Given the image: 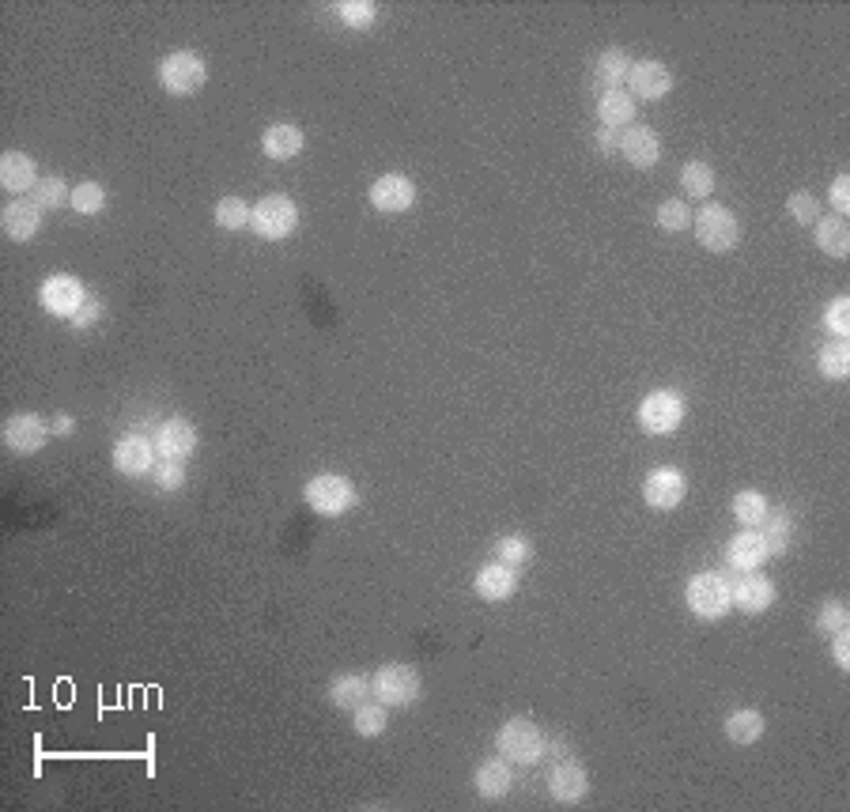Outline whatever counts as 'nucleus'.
Listing matches in <instances>:
<instances>
[{
  "label": "nucleus",
  "mask_w": 850,
  "mask_h": 812,
  "mask_svg": "<svg viewBox=\"0 0 850 812\" xmlns=\"http://www.w3.org/2000/svg\"><path fill=\"white\" fill-rule=\"evenodd\" d=\"M635 99H631L628 91H601V99H597V118L601 125H609V129H620V125H635Z\"/></svg>",
  "instance_id": "393cba45"
},
{
  "label": "nucleus",
  "mask_w": 850,
  "mask_h": 812,
  "mask_svg": "<svg viewBox=\"0 0 850 812\" xmlns=\"http://www.w3.org/2000/svg\"><path fill=\"white\" fill-rule=\"evenodd\" d=\"M416 201V186L405 174H382L371 186V204L378 212H405Z\"/></svg>",
  "instance_id": "f3484780"
},
{
  "label": "nucleus",
  "mask_w": 850,
  "mask_h": 812,
  "mask_svg": "<svg viewBox=\"0 0 850 812\" xmlns=\"http://www.w3.org/2000/svg\"><path fill=\"white\" fill-rule=\"evenodd\" d=\"M597 148H601L605 155L620 152V133L609 129V125H601V129H597Z\"/></svg>",
  "instance_id": "09e8293b"
},
{
  "label": "nucleus",
  "mask_w": 850,
  "mask_h": 812,
  "mask_svg": "<svg viewBox=\"0 0 850 812\" xmlns=\"http://www.w3.org/2000/svg\"><path fill=\"white\" fill-rule=\"evenodd\" d=\"M0 186L8 193H34L38 174H34V159L23 152H4L0 155Z\"/></svg>",
  "instance_id": "aec40b11"
},
{
  "label": "nucleus",
  "mask_w": 850,
  "mask_h": 812,
  "mask_svg": "<svg viewBox=\"0 0 850 812\" xmlns=\"http://www.w3.org/2000/svg\"><path fill=\"white\" fill-rule=\"evenodd\" d=\"M99 318H102V303H99V299H87V303L80 306V310H76L68 322L76 325V329H87V325H95Z\"/></svg>",
  "instance_id": "49530a36"
},
{
  "label": "nucleus",
  "mask_w": 850,
  "mask_h": 812,
  "mask_svg": "<svg viewBox=\"0 0 850 812\" xmlns=\"http://www.w3.org/2000/svg\"><path fill=\"white\" fill-rule=\"evenodd\" d=\"M850 624V609L843 605V601H824L820 605V612H816V627L820 631H843V627Z\"/></svg>",
  "instance_id": "79ce46f5"
},
{
  "label": "nucleus",
  "mask_w": 850,
  "mask_h": 812,
  "mask_svg": "<svg viewBox=\"0 0 850 812\" xmlns=\"http://www.w3.org/2000/svg\"><path fill=\"white\" fill-rule=\"evenodd\" d=\"M42 227V208L34 201H12L4 208V235L12 242H27V238L38 235Z\"/></svg>",
  "instance_id": "4be33fe9"
},
{
  "label": "nucleus",
  "mask_w": 850,
  "mask_h": 812,
  "mask_svg": "<svg viewBox=\"0 0 850 812\" xmlns=\"http://www.w3.org/2000/svg\"><path fill=\"white\" fill-rule=\"evenodd\" d=\"M832 204H835V212H839V220L850 212V178L847 174H839L832 182Z\"/></svg>",
  "instance_id": "a18cd8bd"
},
{
  "label": "nucleus",
  "mask_w": 850,
  "mask_h": 812,
  "mask_svg": "<svg viewBox=\"0 0 850 812\" xmlns=\"http://www.w3.org/2000/svg\"><path fill=\"white\" fill-rule=\"evenodd\" d=\"M620 152L631 167L650 170L662 159V140L650 125H628V133H620Z\"/></svg>",
  "instance_id": "4468645a"
},
{
  "label": "nucleus",
  "mask_w": 850,
  "mask_h": 812,
  "mask_svg": "<svg viewBox=\"0 0 850 812\" xmlns=\"http://www.w3.org/2000/svg\"><path fill=\"white\" fill-rule=\"evenodd\" d=\"M730 605H737L748 616H760L775 605V582L764 578L760 571H741L730 582Z\"/></svg>",
  "instance_id": "1a4fd4ad"
},
{
  "label": "nucleus",
  "mask_w": 850,
  "mask_h": 812,
  "mask_svg": "<svg viewBox=\"0 0 850 812\" xmlns=\"http://www.w3.org/2000/svg\"><path fill=\"white\" fill-rule=\"evenodd\" d=\"M680 189L688 193V197H711L714 193V170L707 167V163H699V159H692V163H684V170H680Z\"/></svg>",
  "instance_id": "2f4dec72"
},
{
  "label": "nucleus",
  "mask_w": 850,
  "mask_h": 812,
  "mask_svg": "<svg viewBox=\"0 0 850 812\" xmlns=\"http://www.w3.org/2000/svg\"><path fill=\"white\" fill-rule=\"evenodd\" d=\"M155 465V446L148 439H140V435H125L118 439L114 446V469L125 476H140L148 473Z\"/></svg>",
  "instance_id": "6ab92c4d"
},
{
  "label": "nucleus",
  "mask_w": 850,
  "mask_h": 812,
  "mask_svg": "<svg viewBox=\"0 0 850 812\" xmlns=\"http://www.w3.org/2000/svg\"><path fill=\"white\" fill-rule=\"evenodd\" d=\"M816 246H820L828 257H835V261H843V257L850 254V227L839 220V216H832V220H816Z\"/></svg>",
  "instance_id": "bb28decb"
},
{
  "label": "nucleus",
  "mask_w": 850,
  "mask_h": 812,
  "mask_svg": "<svg viewBox=\"0 0 850 812\" xmlns=\"http://www.w3.org/2000/svg\"><path fill=\"white\" fill-rule=\"evenodd\" d=\"M764 714L760 711H733L726 718V737L733 745H756L764 737Z\"/></svg>",
  "instance_id": "cd10ccee"
},
{
  "label": "nucleus",
  "mask_w": 850,
  "mask_h": 812,
  "mask_svg": "<svg viewBox=\"0 0 850 812\" xmlns=\"http://www.w3.org/2000/svg\"><path fill=\"white\" fill-rule=\"evenodd\" d=\"M68 204H72L80 216H95V212L106 208V189H102L99 182H80V186L72 189V201Z\"/></svg>",
  "instance_id": "e433bc0d"
},
{
  "label": "nucleus",
  "mask_w": 850,
  "mask_h": 812,
  "mask_svg": "<svg viewBox=\"0 0 850 812\" xmlns=\"http://www.w3.org/2000/svg\"><path fill=\"white\" fill-rule=\"evenodd\" d=\"M514 590H518V575H514V567H507V563H488L476 575V593L484 601H507Z\"/></svg>",
  "instance_id": "b1692460"
},
{
  "label": "nucleus",
  "mask_w": 850,
  "mask_h": 812,
  "mask_svg": "<svg viewBox=\"0 0 850 812\" xmlns=\"http://www.w3.org/2000/svg\"><path fill=\"white\" fill-rule=\"evenodd\" d=\"M250 227H254L257 235L261 238H288L295 227H299V208H295V201L291 197H284V193H272V197H261V201L254 204V220H250Z\"/></svg>",
  "instance_id": "0eeeda50"
},
{
  "label": "nucleus",
  "mask_w": 850,
  "mask_h": 812,
  "mask_svg": "<svg viewBox=\"0 0 850 812\" xmlns=\"http://www.w3.org/2000/svg\"><path fill=\"white\" fill-rule=\"evenodd\" d=\"M790 533H794V522L786 510H767V518L760 522V537L767 541V552L771 556H782L790 548Z\"/></svg>",
  "instance_id": "c85d7f7f"
},
{
  "label": "nucleus",
  "mask_w": 850,
  "mask_h": 812,
  "mask_svg": "<svg viewBox=\"0 0 850 812\" xmlns=\"http://www.w3.org/2000/svg\"><path fill=\"white\" fill-rule=\"evenodd\" d=\"M495 559L518 571V567H526L529 559H533V544L526 537H503V541L495 544Z\"/></svg>",
  "instance_id": "4c0bfd02"
},
{
  "label": "nucleus",
  "mask_w": 850,
  "mask_h": 812,
  "mask_svg": "<svg viewBox=\"0 0 850 812\" xmlns=\"http://www.w3.org/2000/svg\"><path fill=\"white\" fill-rule=\"evenodd\" d=\"M590 790V779H586V767L578 760H563L552 767V775H548V794L556 797L560 805H575L582 801Z\"/></svg>",
  "instance_id": "2eb2a0df"
},
{
  "label": "nucleus",
  "mask_w": 850,
  "mask_h": 812,
  "mask_svg": "<svg viewBox=\"0 0 850 812\" xmlns=\"http://www.w3.org/2000/svg\"><path fill=\"white\" fill-rule=\"evenodd\" d=\"M495 748L514 767H533L544 756L548 741H544V733L537 729V722H529V718H507L499 726V733H495Z\"/></svg>",
  "instance_id": "f257e3e1"
},
{
  "label": "nucleus",
  "mask_w": 850,
  "mask_h": 812,
  "mask_svg": "<svg viewBox=\"0 0 850 812\" xmlns=\"http://www.w3.org/2000/svg\"><path fill=\"white\" fill-rule=\"evenodd\" d=\"M306 507L314 510V514H325V518H337L344 510L356 507V488H352V480L348 476H337V473H322L314 476L303 491Z\"/></svg>",
  "instance_id": "39448f33"
},
{
  "label": "nucleus",
  "mask_w": 850,
  "mask_h": 812,
  "mask_svg": "<svg viewBox=\"0 0 850 812\" xmlns=\"http://www.w3.org/2000/svg\"><path fill=\"white\" fill-rule=\"evenodd\" d=\"M684 491H688L684 473L673 469V465H665V469H654V473L646 476L643 499H646V507H654V510H673L684 503Z\"/></svg>",
  "instance_id": "9b49d317"
},
{
  "label": "nucleus",
  "mask_w": 850,
  "mask_h": 812,
  "mask_svg": "<svg viewBox=\"0 0 850 812\" xmlns=\"http://www.w3.org/2000/svg\"><path fill=\"white\" fill-rule=\"evenodd\" d=\"M658 227L665 231H684V227H692V208L684 201H665L658 208Z\"/></svg>",
  "instance_id": "ea45409f"
},
{
  "label": "nucleus",
  "mask_w": 850,
  "mask_h": 812,
  "mask_svg": "<svg viewBox=\"0 0 850 812\" xmlns=\"http://www.w3.org/2000/svg\"><path fill=\"white\" fill-rule=\"evenodd\" d=\"M155 450L167 457V461H186L193 450H197V431H193V423L186 420H167L159 423V431H155Z\"/></svg>",
  "instance_id": "dca6fc26"
},
{
  "label": "nucleus",
  "mask_w": 850,
  "mask_h": 812,
  "mask_svg": "<svg viewBox=\"0 0 850 812\" xmlns=\"http://www.w3.org/2000/svg\"><path fill=\"white\" fill-rule=\"evenodd\" d=\"M50 439V427L42 416H34V412H19L12 420L4 423V446L12 450V454H34V450H42Z\"/></svg>",
  "instance_id": "f8f14e48"
},
{
  "label": "nucleus",
  "mask_w": 850,
  "mask_h": 812,
  "mask_svg": "<svg viewBox=\"0 0 850 812\" xmlns=\"http://www.w3.org/2000/svg\"><path fill=\"white\" fill-rule=\"evenodd\" d=\"M250 220H254V208L242 201V197H223V201L216 204V223L227 227V231H242Z\"/></svg>",
  "instance_id": "f704fd0d"
},
{
  "label": "nucleus",
  "mask_w": 850,
  "mask_h": 812,
  "mask_svg": "<svg viewBox=\"0 0 850 812\" xmlns=\"http://www.w3.org/2000/svg\"><path fill=\"white\" fill-rule=\"evenodd\" d=\"M771 552H767V541L760 537V529H745V533H737L726 548V563H730L733 571H760Z\"/></svg>",
  "instance_id": "a211bd4d"
},
{
  "label": "nucleus",
  "mask_w": 850,
  "mask_h": 812,
  "mask_svg": "<svg viewBox=\"0 0 850 812\" xmlns=\"http://www.w3.org/2000/svg\"><path fill=\"white\" fill-rule=\"evenodd\" d=\"M816 363H820V374H824V378L843 382V378L850 374V344L847 340L824 344V348H820V356H816Z\"/></svg>",
  "instance_id": "7c9ffc66"
},
{
  "label": "nucleus",
  "mask_w": 850,
  "mask_h": 812,
  "mask_svg": "<svg viewBox=\"0 0 850 812\" xmlns=\"http://www.w3.org/2000/svg\"><path fill=\"white\" fill-rule=\"evenodd\" d=\"M337 16H340V23H348V27H356V31H367L378 12H374L371 0H340Z\"/></svg>",
  "instance_id": "58836bf2"
},
{
  "label": "nucleus",
  "mask_w": 850,
  "mask_h": 812,
  "mask_svg": "<svg viewBox=\"0 0 850 812\" xmlns=\"http://www.w3.org/2000/svg\"><path fill=\"white\" fill-rule=\"evenodd\" d=\"M38 299H42V306H46L50 314H57V318H72V314L87 303V291L76 276H50V280L42 284V291H38Z\"/></svg>",
  "instance_id": "ddd939ff"
},
{
  "label": "nucleus",
  "mask_w": 850,
  "mask_h": 812,
  "mask_svg": "<svg viewBox=\"0 0 850 812\" xmlns=\"http://www.w3.org/2000/svg\"><path fill=\"white\" fill-rule=\"evenodd\" d=\"M204 80H208V68H204V61L193 50L167 53L163 65H159V84L170 95H193V91L204 87Z\"/></svg>",
  "instance_id": "423d86ee"
},
{
  "label": "nucleus",
  "mask_w": 850,
  "mask_h": 812,
  "mask_svg": "<svg viewBox=\"0 0 850 812\" xmlns=\"http://www.w3.org/2000/svg\"><path fill=\"white\" fill-rule=\"evenodd\" d=\"M684 601H688L692 616H699V620H718V616L730 612V582L718 571H699V575L688 578Z\"/></svg>",
  "instance_id": "7ed1b4c3"
},
{
  "label": "nucleus",
  "mask_w": 850,
  "mask_h": 812,
  "mask_svg": "<svg viewBox=\"0 0 850 812\" xmlns=\"http://www.w3.org/2000/svg\"><path fill=\"white\" fill-rule=\"evenodd\" d=\"M65 201H72V189L65 186V178H38V186H34V204L46 212V208H61Z\"/></svg>",
  "instance_id": "c9c22d12"
},
{
  "label": "nucleus",
  "mask_w": 850,
  "mask_h": 812,
  "mask_svg": "<svg viewBox=\"0 0 850 812\" xmlns=\"http://www.w3.org/2000/svg\"><path fill=\"white\" fill-rule=\"evenodd\" d=\"M692 223H696L699 246L711 250V254H730L733 246L741 242V223H737V216H733L726 204L707 201Z\"/></svg>",
  "instance_id": "f03ea898"
},
{
  "label": "nucleus",
  "mask_w": 850,
  "mask_h": 812,
  "mask_svg": "<svg viewBox=\"0 0 850 812\" xmlns=\"http://www.w3.org/2000/svg\"><path fill=\"white\" fill-rule=\"evenodd\" d=\"M367 695H371V680L367 677H356V673H348V677H337L329 684V699L337 703L340 711H359L363 703H367Z\"/></svg>",
  "instance_id": "a878e982"
},
{
  "label": "nucleus",
  "mask_w": 850,
  "mask_h": 812,
  "mask_svg": "<svg viewBox=\"0 0 850 812\" xmlns=\"http://www.w3.org/2000/svg\"><path fill=\"white\" fill-rule=\"evenodd\" d=\"M832 654H835V665L839 669H850V631H835V643H832Z\"/></svg>",
  "instance_id": "de8ad7c7"
},
{
  "label": "nucleus",
  "mask_w": 850,
  "mask_h": 812,
  "mask_svg": "<svg viewBox=\"0 0 850 812\" xmlns=\"http://www.w3.org/2000/svg\"><path fill=\"white\" fill-rule=\"evenodd\" d=\"M790 216L798 223H805V227H816V220H820V201H816L809 189H801V193L790 197Z\"/></svg>",
  "instance_id": "37998d69"
},
{
  "label": "nucleus",
  "mask_w": 850,
  "mask_h": 812,
  "mask_svg": "<svg viewBox=\"0 0 850 812\" xmlns=\"http://www.w3.org/2000/svg\"><path fill=\"white\" fill-rule=\"evenodd\" d=\"M628 95L631 99H665L669 91H673V72L662 65V61H654V57H646V61H631V72H628Z\"/></svg>",
  "instance_id": "9d476101"
},
{
  "label": "nucleus",
  "mask_w": 850,
  "mask_h": 812,
  "mask_svg": "<svg viewBox=\"0 0 850 812\" xmlns=\"http://www.w3.org/2000/svg\"><path fill=\"white\" fill-rule=\"evenodd\" d=\"M352 726H356L359 737H378V733H386L390 726V711H386V703H363L359 711H352Z\"/></svg>",
  "instance_id": "72a5a7b5"
},
{
  "label": "nucleus",
  "mask_w": 850,
  "mask_h": 812,
  "mask_svg": "<svg viewBox=\"0 0 850 812\" xmlns=\"http://www.w3.org/2000/svg\"><path fill=\"white\" fill-rule=\"evenodd\" d=\"M824 325H828V333H835V340H847L850 337V299H847V295H839V299L828 306Z\"/></svg>",
  "instance_id": "a19ab883"
},
{
  "label": "nucleus",
  "mask_w": 850,
  "mask_h": 812,
  "mask_svg": "<svg viewBox=\"0 0 850 812\" xmlns=\"http://www.w3.org/2000/svg\"><path fill=\"white\" fill-rule=\"evenodd\" d=\"M514 763L510 760H484L480 767H476V794L480 797H488V801H495V797H507L510 794V786H514V771H510Z\"/></svg>",
  "instance_id": "5701e85b"
},
{
  "label": "nucleus",
  "mask_w": 850,
  "mask_h": 812,
  "mask_svg": "<svg viewBox=\"0 0 850 812\" xmlns=\"http://www.w3.org/2000/svg\"><path fill=\"white\" fill-rule=\"evenodd\" d=\"M680 420H684V401L673 390L646 393L643 405H639V427L646 435H669L680 427Z\"/></svg>",
  "instance_id": "6e6552de"
},
{
  "label": "nucleus",
  "mask_w": 850,
  "mask_h": 812,
  "mask_svg": "<svg viewBox=\"0 0 850 812\" xmlns=\"http://www.w3.org/2000/svg\"><path fill=\"white\" fill-rule=\"evenodd\" d=\"M628 72H631V57L624 50H605L597 57V80H601L605 91H616V87L628 80Z\"/></svg>",
  "instance_id": "c756f323"
},
{
  "label": "nucleus",
  "mask_w": 850,
  "mask_h": 812,
  "mask_svg": "<svg viewBox=\"0 0 850 812\" xmlns=\"http://www.w3.org/2000/svg\"><path fill=\"white\" fill-rule=\"evenodd\" d=\"M261 148L276 163H288V159H295L306 148V136L299 125H269L265 136H261Z\"/></svg>",
  "instance_id": "412c9836"
},
{
  "label": "nucleus",
  "mask_w": 850,
  "mask_h": 812,
  "mask_svg": "<svg viewBox=\"0 0 850 812\" xmlns=\"http://www.w3.org/2000/svg\"><path fill=\"white\" fill-rule=\"evenodd\" d=\"M53 431H57V435H72V431H76V420H72V416H57V420H53Z\"/></svg>",
  "instance_id": "8fccbe9b"
},
{
  "label": "nucleus",
  "mask_w": 850,
  "mask_h": 812,
  "mask_svg": "<svg viewBox=\"0 0 850 812\" xmlns=\"http://www.w3.org/2000/svg\"><path fill=\"white\" fill-rule=\"evenodd\" d=\"M155 484L163 491H174L186 484V469H182V461H163V465H155Z\"/></svg>",
  "instance_id": "c03bdc74"
},
{
  "label": "nucleus",
  "mask_w": 850,
  "mask_h": 812,
  "mask_svg": "<svg viewBox=\"0 0 850 812\" xmlns=\"http://www.w3.org/2000/svg\"><path fill=\"white\" fill-rule=\"evenodd\" d=\"M730 507H733V518H737L741 525H752V529L767 518V499L760 495V491H737Z\"/></svg>",
  "instance_id": "473e14b6"
},
{
  "label": "nucleus",
  "mask_w": 850,
  "mask_h": 812,
  "mask_svg": "<svg viewBox=\"0 0 850 812\" xmlns=\"http://www.w3.org/2000/svg\"><path fill=\"white\" fill-rule=\"evenodd\" d=\"M420 688H424L420 673H416L412 665H401V661L382 665V669L371 677L374 699L386 703V707H408V703H416V699H420Z\"/></svg>",
  "instance_id": "20e7f679"
}]
</instances>
